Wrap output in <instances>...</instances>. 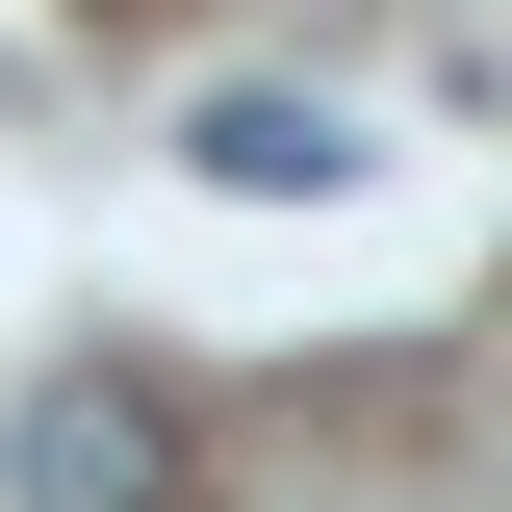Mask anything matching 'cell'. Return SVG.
Segmentation results:
<instances>
[{
    "instance_id": "1",
    "label": "cell",
    "mask_w": 512,
    "mask_h": 512,
    "mask_svg": "<svg viewBox=\"0 0 512 512\" xmlns=\"http://www.w3.org/2000/svg\"><path fill=\"white\" fill-rule=\"evenodd\" d=\"M26 512H180V410H154L128 359L26 384Z\"/></svg>"
},
{
    "instance_id": "2",
    "label": "cell",
    "mask_w": 512,
    "mask_h": 512,
    "mask_svg": "<svg viewBox=\"0 0 512 512\" xmlns=\"http://www.w3.org/2000/svg\"><path fill=\"white\" fill-rule=\"evenodd\" d=\"M180 154H205L231 205H308V180H359V128H333V103H205Z\"/></svg>"
}]
</instances>
